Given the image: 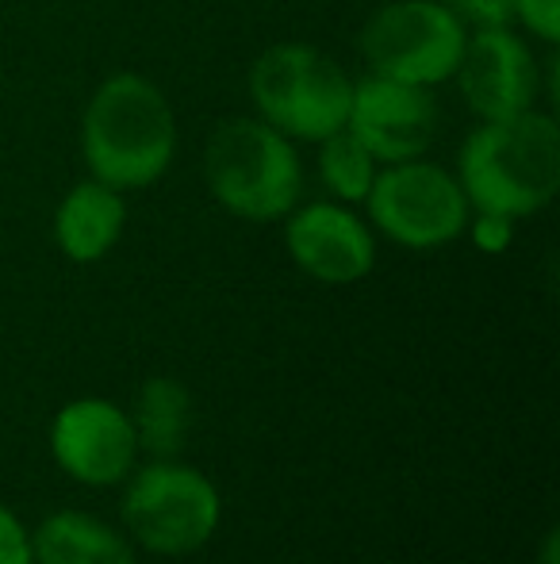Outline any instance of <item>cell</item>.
Here are the masks:
<instances>
[{
  "label": "cell",
  "mask_w": 560,
  "mask_h": 564,
  "mask_svg": "<svg viewBox=\"0 0 560 564\" xmlns=\"http://www.w3.org/2000/svg\"><path fill=\"white\" fill-rule=\"evenodd\" d=\"M464 200L495 216H534L560 188V127L534 108L507 119H484L457 158Z\"/></svg>",
  "instance_id": "cell-1"
},
{
  "label": "cell",
  "mask_w": 560,
  "mask_h": 564,
  "mask_svg": "<svg viewBox=\"0 0 560 564\" xmlns=\"http://www.w3.org/2000/svg\"><path fill=\"white\" fill-rule=\"evenodd\" d=\"M81 154L92 181L120 193L154 185L177 154V119L165 93L139 74L108 77L81 116Z\"/></svg>",
  "instance_id": "cell-2"
},
{
  "label": "cell",
  "mask_w": 560,
  "mask_h": 564,
  "mask_svg": "<svg viewBox=\"0 0 560 564\" xmlns=\"http://www.w3.org/2000/svg\"><path fill=\"white\" fill-rule=\"evenodd\" d=\"M204 177L231 216L250 224L284 219L299 200L304 165L288 134L265 119L234 116L211 131L204 150Z\"/></svg>",
  "instance_id": "cell-3"
},
{
  "label": "cell",
  "mask_w": 560,
  "mask_h": 564,
  "mask_svg": "<svg viewBox=\"0 0 560 564\" xmlns=\"http://www.w3.org/2000/svg\"><path fill=\"white\" fill-rule=\"evenodd\" d=\"M250 97L281 134L322 142L345 127L353 82L330 54L307 43H277L250 69Z\"/></svg>",
  "instance_id": "cell-4"
},
{
  "label": "cell",
  "mask_w": 560,
  "mask_h": 564,
  "mask_svg": "<svg viewBox=\"0 0 560 564\" xmlns=\"http://www.w3.org/2000/svg\"><path fill=\"white\" fill-rule=\"evenodd\" d=\"M464 43H469L464 20L438 0H392L369 15L361 31V54L376 77L422 89L457 74Z\"/></svg>",
  "instance_id": "cell-5"
},
{
  "label": "cell",
  "mask_w": 560,
  "mask_h": 564,
  "mask_svg": "<svg viewBox=\"0 0 560 564\" xmlns=\"http://www.w3.org/2000/svg\"><path fill=\"white\" fill-rule=\"evenodd\" d=\"M365 204L376 230L407 250L446 246L469 227V200L461 181L422 158L392 162L384 173H376Z\"/></svg>",
  "instance_id": "cell-6"
},
{
  "label": "cell",
  "mask_w": 560,
  "mask_h": 564,
  "mask_svg": "<svg viewBox=\"0 0 560 564\" xmlns=\"http://www.w3.org/2000/svg\"><path fill=\"white\" fill-rule=\"evenodd\" d=\"M123 522L150 553H193L219 527V491L196 468L157 465L142 468L123 496Z\"/></svg>",
  "instance_id": "cell-7"
},
{
  "label": "cell",
  "mask_w": 560,
  "mask_h": 564,
  "mask_svg": "<svg viewBox=\"0 0 560 564\" xmlns=\"http://www.w3.org/2000/svg\"><path fill=\"white\" fill-rule=\"evenodd\" d=\"M345 127L369 147L376 162H411L438 134V100L430 89L392 77H365L353 85Z\"/></svg>",
  "instance_id": "cell-8"
},
{
  "label": "cell",
  "mask_w": 560,
  "mask_h": 564,
  "mask_svg": "<svg viewBox=\"0 0 560 564\" xmlns=\"http://www.w3.org/2000/svg\"><path fill=\"white\" fill-rule=\"evenodd\" d=\"M54 460L81 484H120L139 453L135 423L108 400H74L51 426Z\"/></svg>",
  "instance_id": "cell-9"
},
{
  "label": "cell",
  "mask_w": 560,
  "mask_h": 564,
  "mask_svg": "<svg viewBox=\"0 0 560 564\" xmlns=\"http://www.w3.org/2000/svg\"><path fill=\"white\" fill-rule=\"evenodd\" d=\"M464 105L480 119H507L538 100V62L534 51L510 28H480L464 43L457 66Z\"/></svg>",
  "instance_id": "cell-10"
},
{
  "label": "cell",
  "mask_w": 560,
  "mask_h": 564,
  "mask_svg": "<svg viewBox=\"0 0 560 564\" xmlns=\"http://www.w3.org/2000/svg\"><path fill=\"white\" fill-rule=\"evenodd\" d=\"M284 242L292 261L322 284H353L376 265L373 230L342 204H307L288 212Z\"/></svg>",
  "instance_id": "cell-11"
},
{
  "label": "cell",
  "mask_w": 560,
  "mask_h": 564,
  "mask_svg": "<svg viewBox=\"0 0 560 564\" xmlns=\"http://www.w3.org/2000/svg\"><path fill=\"white\" fill-rule=\"evenodd\" d=\"M123 224H128L123 193L89 177L62 196L58 212H54V242L69 261L89 265L120 242Z\"/></svg>",
  "instance_id": "cell-12"
},
{
  "label": "cell",
  "mask_w": 560,
  "mask_h": 564,
  "mask_svg": "<svg viewBox=\"0 0 560 564\" xmlns=\"http://www.w3.org/2000/svg\"><path fill=\"white\" fill-rule=\"evenodd\" d=\"M39 564H135L128 538L81 511H58L31 538Z\"/></svg>",
  "instance_id": "cell-13"
},
{
  "label": "cell",
  "mask_w": 560,
  "mask_h": 564,
  "mask_svg": "<svg viewBox=\"0 0 560 564\" xmlns=\"http://www.w3.org/2000/svg\"><path fill=\"white\" fill-rule=\"evenodd\" d=\"M185 431H188V392L177 380H165V377L150 380L139 400L135 438L154 457H173L180 449V442H185Z\"/></svg>",
  "instance_id": "cell-14"
},
{
  "label": "cell",
  "mask_w": 560,
  "mask_h": 564,
  "mask_svg": "<svg viewBox=\"0 0 560 564\" xmlns=\"http://www.w3.org/2000/svg\"><path fill=\"white\" fill-rule=\"evenodd\" d=\"M319 173H322V185L345 204H361L373 188V177H376V158L369 154V147L350 131L327 134L319 142Z\"/></svg>",
  "instance_id": "cell-15"
},
{
  "label": "cell",
  "mask_w": 560,
  "mask_h": 564,
  "mask_svg": "<svg viewBox=\"0 0 560 564\" xmlns=\"http://www.w3.org/2000/svg\"><path fill=\"white\" fill-rule=\"evenodd\" d=\"M515 20L541 43H560V0H510Z\"/></svg>",
  "instance_id": "cell-16"
},
{
  "label": "cell",
  "mask_w": 560,
  "mask_h": 564,
  "mask_svg": "<svg viewBox=\"0 0 560 564\" xmlns=\"http://www.w3.org/2000/svg\"><path fill=\"white\" fill-rule=\"evenodd\" d=\"M515 238V219L510 216H495V212H480L472 219V242L484 253H503Z\"/></svg>",
  "instance_id": "cell-17"
},
{
  "label": "cell",
  "mask_w": 560,
  "mask_h": 564,
  "mask_svg": "<svg viewBox=\"0 0 560 564\" xmlns=\"http://www.w3.org/2000/svg\"><path fill=\"white\" fill-rule=\"evenodd\" d=\"M0 564H35L28 530L8 507H0Z\"/></svg>",
  "instance_id": "cell-18"
},
{
  "label": "cell",
  "mask_w": 560,
  "mask_h": 564,
  "mask_svg": "<svg viewBox=\"0 0 560 564\" xmlns=\"http://www.w3.org/2000/svg\"><path fill=\"white\" fill-rule=\"evenodd\" d=\"M464 23H476L480 28H507L515 20V4L510 0H457L453 8Z\"/></svg>",
  "instance_id": "cell-19"
}]
</instances>
